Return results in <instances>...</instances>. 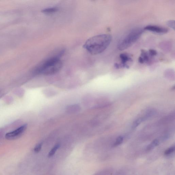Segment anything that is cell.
Listing matches in <instances>:
<instances>
[{
    "label": "cell",
    "mask_w": 175,
    "mask_h": 175,
    "mask_svg": "<svg viewBox=\"0 0 175 175\" xmlns=\"http://www.w3.org/2000/svg\"><path fill=\"white\" fill-rule=\"evenodd\" d=\"M112 37L108 34L95 36L86 41L83 47L90 54L96 55L103 52L110 45Z\"/></svg>",
    "instance_id": "6da1fadb"
},
{
    "label": "cell",
    "mask_w": 175,
    "mask_h": 175,
    "mask_svg": "<svg viewBox=\"0 0 175 175\" xmlns=\"http://www.w3.org/2000/svg\"><path fill=\"white\" fill-rule=\"evenodd\" d=\"M27 126V124H24L15 130L7 133L6 138L8 140H13L18 138L26 131Z\"/></svg>",
    "instance_id": "277c9868"
},
{
    "label": "cell",
    "mask_w": 175,
    "mask_h": 175,
    "mask_svg": "<svg viewBox=\"0 0 175 175\" xmlns=\"http://www.w3.org/2000/svg\"><path fill=\"white\" fill-rule=\"evenodd\" d=\"M58 11V9L57 8H49L42 10V12L46 14H51L57 12Z\"/></svg>",
    "instance_id": "ba28073f"
},
{
    "label": "cell",
    "mask_w": 175,
    "mask_h": 175,
    "mask_svg": "<svg viewBox=\"0 0 175 175\" xmlns=\"http://www.w3.org/2000/svg\"><path fill=\"white\" fill-rule=\"evenodd\" d=\"M159 144V141L157 139H155L149 145H148L146 147V149L147 151H150L157 146Z\"/></svg>",
    "instance_id": "9c48e42d"
},
{
    "label": "cell",
    "mask_w": 175,
    "mask_h": 175,
    "mask_svg": "<svg viewBox=\"0 0 175 175\" xmlns=\"http://www.w3.org/2000/svg\"><path fill=\"white\" fill-rule=\"evenodd\" d=\"M144 29L159 34L166 33L168 31L167 28L153 25H147L144 28Z\"/></svg>",
    "instance_id": "52a82bcc"
},
{
    "label": "cell",
    "mask_w": 175,
    "mask_h": 175,
    "mask_svg": "<svg viewBox=\"0 0 175 175\" xmlns=\"http://www.w3.org/2000/svg\"><path fill=\"white\" fill-rule=\"evenodd\" d=\"M121 60V62L119 63H116L114 64V67L116 68H129V66L128 64V62L132 61V58L129 54L126 53H121L119 56Z\"/></svg>",
    "instance_id": "5b68a950"
},
{
    "label": "cell",
    "mask_w": 175,
    "mask_h": 175,
    "mask_svg": "<svg viewBox=\"0 0 175 175\" xmlns=\"http://www.w3.org/2000/svg\"><path fill=\"white\" fill-rule=\"evenodd\" d=\"M60 147V145L59 144H57L56 145L53 147L51 150L50 151L49 153V154L48 155V157H52L53 155L55 154V153H56V151L58 150V149Z\"/></svg>",
    "instance_id": "30bf717a"
},
{
    "label": "cell",
    "mask_w": 175,
    "mask_h": 175,
    "mask_svg": "<svg viewBox=\"0 0 175 175\" xmlns=\"http://www.w3.org/2000/svg\"><path fill=\"white\" fill-rule=\"evenodd\" d=\"M123 140H124V138H123V136H119L118 137L117 139H116L115 142L114 144V146L116 147L120 145L123 142Z\"/></svg>",
    "instance_id": "7c38bea8"
},
{
    "label": "cell",
    "mask_w": 175,
    "mask_h": 175,
    "mask_svg": "<svg viewBox=\"0 0 175 175\" xmlns=\"http://www.w3.org/2000/svg\"><path fill=\"white\" fill-rule=\"evenodd\" d=\"M148 53L150 56L152 57H154L155 56H156L157 54V52L156 50L154 49H149L148 51Z\"/></svg>",
    "instance_id": "5bb4252c"
},
{
    "label": "cell",
    "mask_w": 175,
    "mask_h": 175,
    "mask_svg": "<svg viewBox=\"0 0 175 175\" xmlns=\"http://www.w3.org/2000/svg\"><path fill=\"white\" fill-rule=\"evenodd\" d=\"M153 58L149 55L148 52L142 49L141 50V56L138 58V62L141 64L146 63L150 64L152 61Z\"/></svg>",
    "instance_id": "8992f818"
},
{
    "label": "cell",
    "mask_w": 175,
    "mask_h": 175,
    "mask_svg": "<svg viewBox=\"0 0 175 175\" xmlns=\"http://www.w3.org/2000/svg\"><path fill=\"white\" fill-rule=\"evenodd\" d=\"M175 151V147L172 146L171 147L169 148L168 149H166V151H165V155H168L171 154Z\"/></svg>",
    "instance_id": "4fadbf2b"
},
{
    "label": "cell",
    "mask_w": 175,
    "mask_h": 175,
    "mask_svg": "<svg viewBox=\"0 0 175 175\" xmlns=\"http://www.w3.org/2000/svg\"><path fill=\"white\" fill-rule=\"evenodd\" d=\"M167 25L170 28L173 29L175 30V21L174 20H170L167 22Z\"/></svg>",
    "instance_id": "9a60e30c"
},
{
    "label": "cell",
    "mask_w": 175,
    "mask_h": 175,
    "mask_svg": "<svg viewBox=\"0 0 175 175\" xmlns=\"http://www.w3.org/2000/svg\"><path fill=\"white\" fill-rule=\"evenodd\" d=\"M62 65V62L59 58L53 57L41 63L37 68L36 72L45 75H50L58 72Z\"/></svg>",
    "instance_id": "7a4b0ae2"
},
{
    "label": "cell",
    "mask_w": 175,
    "mask_h": 175,
    "mask_svg": "<svg viewBox=\"0 0 175 175\" xmlns=\"http://www.w3.org/2000/svg\"><path fill=\"white\" fill-rule=\"evenodd\" d=\"M144 31V29L140 28L131 30L120 41L118 45V49L123 51L131 46L141 36Z\"/></svg>",
    "instance_id": "3957f363"
},
{
    "label": "cell",
    "mask_w": 175,
    "mask_h": 175,
    "mask_svg": "<svg viewBox=\"0 0 175 175\" xmlns=\"http://www.w3.org/2000/svg\"><path fill=\"white\" fill-rule=\"evenodd\" d=\"M42 144L40 143L38 144L35 148L34 150L35 152L36 153H38L40 151L42 147Z\"/></svg>",
    "instance_id": "2e32d148"
},
{
    "label": "cell",
    "mask_w": 175,
    "mask_h": 175,
    "mask_svg": "<svg viewBox=\"0 0 175 175\" xmlns=\"http://www.w3.org/2000/svg\"><path fill=\"white\" fill-rule=\"evenodd\" d=\"M143 121H144V120L143 118H140L136 119V121L133 122L132 126V129H136Z\"/></svg>",
    "instance_id": "8fae6325"
}]
</instances>
